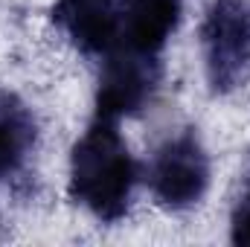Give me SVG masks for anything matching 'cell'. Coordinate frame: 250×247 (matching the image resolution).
<instances>
[{
    "instance_id": "obj_1",
    "label": "cell",
    "mask_w": 250,
    "mask_h": 247,
    "mask_svg": "<svg viewBox=\"0 0 250 247\" xmlns=\"http://www.w3.org/2000/svg\"><path fill=\"white\" fill-rule=\"evenodd\" d=\"M184 18V0H56L53 23L73 50L93 62H163Z\"/></svg>"
},
{
    "instance_id": "obj_2",
    "label": "cell",
    "mask_w": 250,
    "mask_h": 247,
    "mask_svg": "<svg viewBox=\"0 0 250 247\" xmlns=\"http://www.w3.org/2000/svg\"><path fill=\"white\" fill-rule=\"evenodd\" d=\"M140 178V163L120 134V123L93 117L70 151V201L87 209L99 224H117L131 212Z\"/></svg>"
},
{
    "instance_id": "obj_3",
    "label": "cell",
    "mask_w": 250,
    "mask_h": 247,
    "mask_svg": "<svg viewBox=\"0 0 250 247\" xmlns=\"http://www.w3.org/2000/svg\"><path fill=\"white\" fill-rule=\"evenodd\" d=\"M204 76L215 96L250 82V0H212L201 21Z\"/></svg>"
},
{
    "instance_id": "obj_4",
    "label": "cell",
    "mask_w": 250,
    "mask_h": 247,
    "mask_svg": "<svg viewBox=\"0 0 250 247\" xmlns=\"http://www.w3.org/2000/svg\"><path fill=\"white\" fill-rule=\"evenodd\" d=\"M146 184L157 206L169 212L195 209L209 189V154L195 128L169 134L146 166Z\"/></svg>"
},
{
    "instance_id": "obj_5",
    "label": "cell",
    "mask_w": 250,
    "mask_h": 247,
    "mask_svg": "<svg viewBox=\"0 0 250 247\" xmlns=\"http://www.w3.org/2000/svg\"><path fill=\"white\" fill-rule=\"evenodd\" d=\"M41 125L35 111L9 90H0V198L23 195L32 181Z\"/></svg>"
},
{
    "instance_id": "obj_6",
    "label": "cell",
    "mask_w": 250,
    "mask_h": 247,
    "mask_svg": "<svg viewBox=\"0 0 250 247\" xmlns=\"http://www.w3.org/2000/svg\"><path fill=\"white\" fill-rule=\"evenodd\" d=\"M160 84H163V62L123 59L99 64L96 117H108L117 123L125 117H140L154 102Z\"/></svg>"
},
{
    "instance_id": "obj_7",
    "label": "cell",
    "mask_w": 250,
    "mask_h": 247,
    "mask_svg": "<svg viewBox=\"0 0 250 247\" xmlns=\"http://www.w3.org/2000/svg\"><path fill=\"white\" fill-rule=\"evenodd\" d=\"M230 242L250 247V160L242 175V192L236 195L230 209Z\"/></svg>"
}]
</instances>
